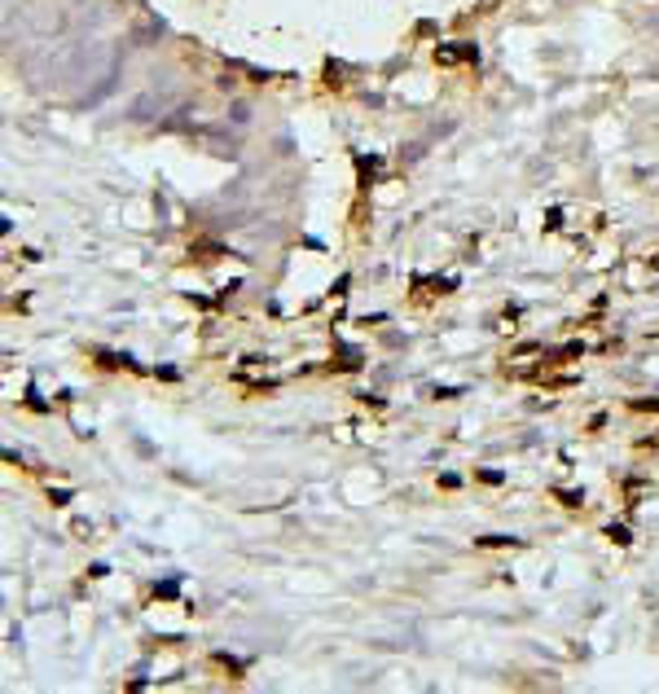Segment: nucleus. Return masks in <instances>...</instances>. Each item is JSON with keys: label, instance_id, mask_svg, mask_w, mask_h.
<instances>
[{"label": "nucleus", "instance_id": "1", "mask_svg": "<svg viewBox=\"0 0 659 694\" xmlns=\"http://www.w3.org/2000/svg\"><path fill=\"white\" fill-rule=\"evenodd\" d=\"M436 62H440V66L479 62V48H475V44H466V40H458V44H440V48H436Z\"/></svg>", "mask_w": 659, "mask_h": 694}, {"label": "nucleus", "instance_id": "2", "mask_svg": "<svg viewBox=\"0 0 659 694\" xmlns=\"http://www.w3.org/2000/svg\"><path fill=\"white\" fill-rule=\"evenodd\" d=\"M475 545H484V550H501V545H519L515 536H479Z\"/></svg>", "mask_w": 659, "mask_h": 694}, {"label": "nucleus", "instance_id": "3", "mask_svg": "<svg viewBox=\"0 0 659 694\" xmlns=\"http://www.w3.org/2000/svg\"><path fill=\"white\" fill-rule=\"evenodd\" d=\"M606 536H611L616 545H628V541H633V536H628V527H620V523H611V527H606Z\"/></svg>", "mask_w": 659, "mask_h": 694}, {"label": "nucleus", "instance_id": "4", "mask_svg": "<svg viewBox=\"0 0 659 694\" xmlns=\"http://www.w3.org/2000/svg\"><path fill=\"white\" fill-rule=\"evenodd\" d=\"M633 409H642V414H659V400H633Z\"/></svg>", "mask_w": 659, "mask_h": 694}, {"label": "nucleus", "instance_id": "5", "mask_svg": "<svg viewBox=\"0 0 659 694\" xmlns=\"http://www.w3.org/2000/svg\"><path fill=\"white\" fill-rule=\"evenodd\" d=\"M154 594H159V598H176V580H167V584H159V589H154Z\"/></svg>", "mask_w": 659, "mask_h": 694}, {"label": "nucleus", "instance_id": "6", "mask_svg": "<svg viewBox=\"0 0 659 694\" xmlns=\"http://www.w3.org/2000/svg\"><path fill=\"white\" fill-rule=\"evenodd\" d=\"M559 501H563V505H580L585 497H580V493H559Z\"/></svg>", "mask_w": 659, "mask_h": 694}]
</instances>
